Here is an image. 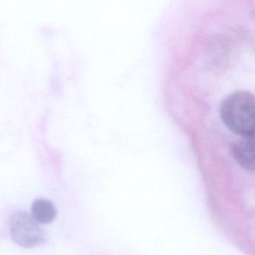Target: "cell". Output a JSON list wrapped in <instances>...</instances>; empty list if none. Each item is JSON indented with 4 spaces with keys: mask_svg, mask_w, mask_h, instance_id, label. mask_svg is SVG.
Segmentation results:
<instances>
[{
    "mask_svg": "<svg viewBox=\"0 0 255 255\" xmlns=\"http://www.w3.org/2000/svg\"><path fill=\"white\" fill-rule=\"evenodd\" d=\"M255 135L240 136L231 144V153L243 169L255 171Z\"/></svg>",
    "mask_w": 255,
    "mask_h": 255,
    "instance_id": "3",
    "label": "cell"
},
{
    "mask_svg": "<svg viewBox=\"0 0 255 255\" xmlns=\"http://www.w3.org/2000/svg\"><path fill=\"white\" fill-rule=\"evenodd\" d=\"M220 117L229 130L240 136L255 135V96L249 91H237L221 103Z\"/></svg>",
    "mask_w": 255,
    "mask_h": 255,
    "instance_id": "1",
    "label": "cell"
},
{
    "mask_svg": "<svg viewBox=\"0 0 255 255\" xmlns=\"http://www.w3.org/2000/svg\"><path fill=\"white\" fill-rule=\"evenodd\" d=\"M32 216L38 223L48 225L56 219L57 210L50 200L38 198L32 203Z\"/></svg>",
    "mask_w": 255,
    "mask_h": 255,
    "instance_id": "4",
    "label": "cell"
},
{
    "mask_svg": "<svg viewBox=\"0 0 255 255\" xmlns=\"http://www.w3.org/2000/svg\"><path fill=\"white\" fill-rule=\"evenodd\" d=\"M9 228L13 241L21 247L30 249L44 243L42 230L27 212L17 211L13 213L10 218Z\"/></svg>",
    "mask_w": 255,
    "mask_h": 255,
    "instance_id": "2",
    "label": "cell"
}]
</instances>
